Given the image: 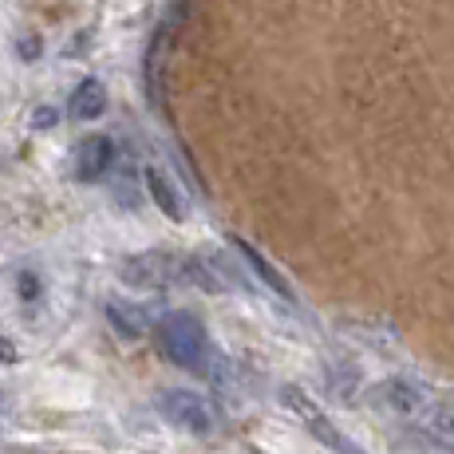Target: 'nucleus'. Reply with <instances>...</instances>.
<instances>
[{
	"instance_id": "obj_1",
	"label": "nucleus",
	"mask_w": 454,
	"mask_h": 454,
	"mask_svg": "<svg viewBox=\"0 0 454 454\" xmlns=\"http://www.w3.org/2000/svg\"><path fill=\"white\" fill-rule=\"evenodd\" d=\"M159 344L170 364H178V368H186V372H198V375H214L209 372L214 368V348H209V336L198 317H190V312H170V317H162Z\"/></svg>"
},
{
	"instance_id": "obj_2",
	"label": "nucleus",
	"mask_w": 454,
	"mask_h": 454,
	"mask_svg": "<svg viewBox=\"0 0 454 454\" xmlns=\"http://www.w3.org/2000/svg\"><path fill=\"white\" fill-rule=\"evenodd\" d=\"M119 277L130 289H174V285L194 281V253H170V249H151L135 253L119 265Z\"/></svg>"
},
{
	"instance_id": "obj_3",
	"label": "nucleus",
	"mask_w": 454,
	"mask_h": 454,
	"mask_svg": "<svg viewBox=\"0 0 454 454\" xmlns=\"http://www.w3.org/2000/svg\"><path fill=\"white\" fill-rule=\"evenodd\" d=\"M159 411L170 427H182V431H190V434H206L209 427H214V407H209L198 391H186V387L162 391Z\"/></svg>"
},
{
	"instance_id": "obj_4",
	"label": "nucleus",
	"mask_w": 454,
	"mask_h": 454,
	"mask_svg": "<svg viewBox=\"0 0 454 454\" xmlns=\"http://www.w3.org/2000/svg\"><path fill=\"white\" fill-rule=\"evenodd\" d=\"M115 162H119V146L107 135H91L75 146V178L80 182H103Z\"/></svg>"
},
{
	"instance_id": "obj_5",
	"label": "nucleus",
	"mask_w": 454,
	"mask_h": 454,
	"mask_svg": "<svg viewBox=\"0 0 454 454\" xmlns=\"http://www.w3.org/2000/svg\"><path fill=\"white\" fill-rule=\"evenodd\" d=\"M285 395H289V407H293V411H296V415H301V423H304V427H309V431H312V434H317V439H320V442H325V447H328L332 454H364V450H360V447H356V442H352V439H348V434H340V431H336V427H332V423H328V419H325V415H320V411H317V407H312V403H309V399H304V395H301V391H285Z\"/></svg>"
},
{
	"instance_id": "obj_6",
	"label": "nucleus",
	"mask_w": 454,
	"mask_h": 454,
	"mask_svg": "<svg viewBox=\"0 0 454 454\" xmlns=\"http://www.w3.org/2000/svg\"><path fill=\"white\" fill-rule=\"evenodd\" d=\"M143 186H146V194H151V202L159 206V214H166L170 222H186V202H182L178 186H174L162 170H146Z\"/></svg>"
},
{
	"instance_id": "obj_7",
	"label": "nucleus",
	"mask_w": 454,
	"mask_h": 454,
	"mask_svg": "<svg viewBox=\"0 0 454 454\" xmlns=\"http://www.w3.org/2000/svg\"><path fill=\"white\" fill-rule=\"evenodd\" d=\"M67 111H72V119H99L103 111H107V87H103L99 80H83L80 87H75L72 103H67Z\"/></svg>"
},
{
	"instance_id": "obj_8",
	"label": "nucleus",
	"mask_w": 454,
	"mask_h": 454,
	"mask_svg": "<svg viewBox=\"0 0 454 454\" xmlns=\"http://www.w3.org/2000/svg\"><path fill=\"white\" fill-rule=\"evenodd\" d=\"M107 317H111V325L119 332H127V336H143V332L151 328V312H146L143 304H130V301H111Z\"/></svg>"
},
{
	"instance_id": "obj_9",
	"label": "nucleus",
	"mask_w": 454,
	"mask_h": 454,
	"mask_svg": "<svg viewBox=\"0 0 454 454\" xmlns=\"http://www.w3.org/2000/svg\"><path fill=\"white\" fill-rule=\"evenodd\" d=\"M233 246H238V253H241V257H246L249 265H253V273L261 277V285H269V289H273V293H281V296H293V289H289V285H285V277L277 273V269L269 265V261L261 257L257 249H253V246H246V241H233Z\"/></svg>"
},
{
	"instance_id": "obj_10",
	"label": "nucleus",
	"mask_w": 454,
	"mask_h": 454,
	"mask_svg": "<svg viewBox=\"0 0 454 454\" xmlns=\"http://www.w3.org/2000/svg\"><path fill=\"white\" fill-rule=\"evenodd\" d=\"M383 395H387V403L395 407V411H415L419 399H423L415 383H407V380H391L387 387H383Z\"/></svg>"
},
{
	"instance_id": "obj_11",
	"label": "nucleus",
	"mask_w": 454,
	"mask_h": 454,
	"mask_svg": "<svg viewBox=\"0 0 454 454\" xmlns=\"http://www.w3.org/2000/svg\"><path fill=\"white\" fill-rule=\"evenodd\" d=\"M434 427H439L447 439H454V407H442V411L434 415Z\"/></svg>"
}]
</instances>
